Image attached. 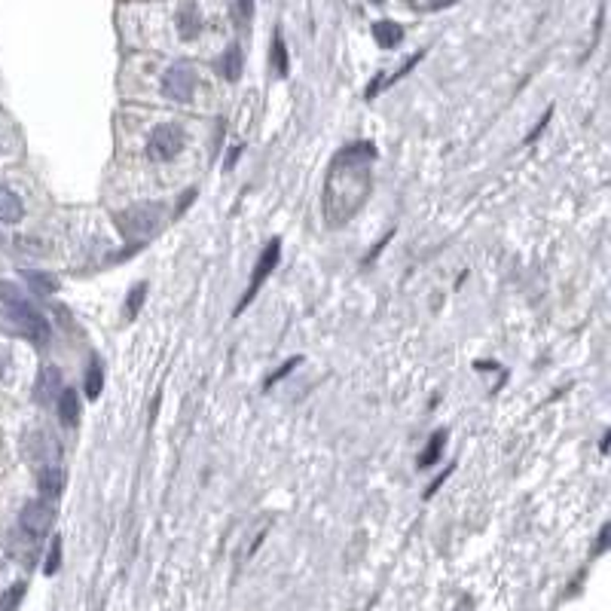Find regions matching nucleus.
<instances>
[{
  "label": "nucleus",
  "mask_w": 611,
  "mask_h": 611,
  "mask_svg": "<svg viewBox=\"0 0 611 611\" xmlns=\"http://www.w3.org/2000/svg\"><path fill=\"white\" fill-rule=\"evenodd\" d=\"M373 144H349L333 156L325 177V221L331 226H346L364 208L370 190H373Z\"/></svg>",
  "instance_id": "nucleus-1"
},
{
  "label": "nucleus",
  "mask_w": 611,
  "mask_h": 611,
  "mask_svg": "<svg viewBox=\"0 0 611 611\" xmlns=\"http://www.w3.org/2000/svg\"><path fill=\"white\" fill-rule=\"evenodd\" d=\"M10 325H16V331L22 333L25 340H31L34 346H46V342H50V325H46V318L28 303V300L10 303Z\"/></svg>",
  "instance_id": "nucleus-2"
},
{
  "label": "nucleus",
  "mask_w": 611,
  "mask_h": 611,
  "mask_svg": "<svg viewBox=\"0 0 611 611\" xmlns=\"http://www.w3.org/2000/svg\"><path fill=\"white\" fill-rule=\"evenodd\" d=\"M184 144H187V138H184V129L175 126V122H166V126H156L153 135H150L147 156L153 162H168V160H175V156L181 153Z\"/></svg>",
  "instance_id": "nucleus-3"
},
{
  "label": "nucleus",
  "mask_w": 611,
  "mask_h": 611,
  "mask_svg": "<svg viewBox=\"0 0 611 611\" xmlns=\"http://www.w3.org/2000/svg\"><path fill=\"white\" fill-rule=\"evenodd\" d=\"M278 260H281V239H272V242L260 251V260H257V266H254V272H251V285H248V291L242 294V300H239L236 315L242 312V309L248 306L254 297H257V291L266 285V278L272 276V270L278 266Z\"/></svg>",
  "instance_id": "nucleus-4"
},
{
  "label": "nucleus",
  "mask_w": 611,
  "mask_h": 611,
  "mask_svg": "<svg viewBox=\"0 0 611 611\" xmlns=\"http://www.w3.org/2000/svg\"><path fill=\"white\" fill-rule=\"evenodd\" d=\"M56 523V507L46 498H34L22 507L19 513V526H22L25 535H34V538H43L46 532Z\"/></svg>",
  "instance_id": "nucleus-5"
},
{
  "label": "nucleus",
  "mask_w": 611,
  "mask_h": 611,
  "mask_svg": "<svg viewBox=\"0 0 611 611\" xmlns=\"http://www.w3.org/2000/svg\"><path fill=\"white\" fill-rule=\"evenodd\" d=\"M193 89H196V74L190 65H175L166 71V77H162V95L171 101H190L193 98Z\"/></svg>",
  "instance_id": "nucleus-6"
},
{
  "label": "nucleus",
  "mask_w": 611,
  "mask_h": 611,
  "mask_svg": "<svg viewBox=\"0 0 611 611\" xmlns=\"http://www.w3.org/2000/svg\"><path fill=\"white\" fill-rule=\"evenodd\" d=\"M160 221H162L160 205H135L126 215H120L122 232H129V236H147V232H153L160 226Z\"/></svg>",
  "instance_id": "nucleus-7"
},
{
  "label": "nucleus",
  "mask_w": 611,
  "mask_h": 611,
  "mask_svg": "<svg viewBox=\"0 0 611 611\" xmlns=\"http://www.w3.org/2000/svg\"><path fill=\"white\" fill-rule=\"evenodd\" d=\"M61 370L59 367H43L40 370V380H37V386H34V395H37V401L40 403H50L52 397H59L61 395Z\"/></svg>",
  "instance_id": "nucleus-8"
},
{
  "label": "nucleus",
  "mask_w": 611,
  "mask_h": 611,
  "mask_svg": "<svg viewBox=\"0 0 611 611\" xmlns=\"http://www.w3.org/2000/svg\"><path fill=\"white\" fill-rule=\"evenodd\" d=\"M37 490L43 492L46 501L61 496V490H65V471H61L59 465H43V468L37 471Z\"/></svg>",
  "instance_id": "nucleus-9"
},
{
  "label": "nucleus",
  "mask_w": 611,
  "mask_h": 611,
  "mask_svg": "<svg viewBox=\"0 0 611 611\" xmlns=\"http://www.w3.org/2000/svg\"><path fill=\"white\" fill-rule=\"evenodd\" d=\"M25 217V205L16 193H10L6 187H0V221L4 223H19Z\"/></svg>",
  "instance_id": "nucleus-10"
},
{
  "label": "nucleus",
  "mask_w": 611,
  "mask_h": 611,
  "mask_svg": "<svg viewBox=\"0 0 611 611\" xmlns=\"http://www.w3.org/2000/svg\"><path fill=\"white\" fill-rule=\"evenodd\" d=\"M59 419H61V425H67V428H74V425L80 422V397H77V391L65 388L59 395Z\"/></svg>",
  "instance_id": "nucleus-11"
},
{
  "label": "nucleus",
  "mask_w": 611,
  "mask_h": 611,
  "mask_svg": "<svg viewBox=\"0 0 611 611\" xmlns=\"http://www.w3.org/2000/svg\"><path fill=\"white\" fill-rule=\"evenodd\" d=\"M373 40L382 46V50H395L397 43L403 40V28L395 22H376L373 25Z\"/></svg>",
  "instance_id": "nucleus-12"
},
{
  "label": "nucleus",
  "mask_w": 611,
  "mask_h": 611,
  "mask_svg": "<svg viewBox=\"0 0 611 611\" xmlns=\"http://www.w3.org/2000/svg\"><path fill=\"white\" fill-rule=\"evenodd\" d=\"M221 74L230 83H236V80L242 77V50H239V46H230V50H226V56L221 59Z\"/></svg>",
  "instance_id": "nucleus-13"
},
{
  "label": "nucleus",
  "mask_w": 611,
  "mask_h": 611,
  "mask_svg": "<svg viewBox=\"0 0 611 611\" xmlns=\"http://www.w3.org/2000/svg\"><path fill=\"white\" fill-rule=\"evenodd\" d=\"M443 443H446V431H435V435H431V441H428V450L419 456V468H431V465L441 458Z\"/></svg>",
  "instance_id": "nucleus-14"
},
{
  "label": "nucleus",
  "mask_w": 611,
  "mask_h": 611,
  "mask_svg": "<svg viewBox=\"0 0 611 611\" xmlns=\"http://www.w3.org/2000/svg\"><path fill=\"white\" fill-rule=\"evenodd\" d=\"M101 386H105V370H101L98 358H92V364H89V373H86V397H89V401H95V397L101 395Z\"/></svg>",
  "instance_id": "nucleus-15"
},
{
  "label": "nucleus",
  "mask_w": 611,
  "mask_h": 611,
  "mask_svg": "<svg viewBox=\"0 0 611 611\" xmlns=\"http://www.w3.org/2000/svg\"><path fill=\"white\" fill-rule=\"evenodd\" d=\"M144 297H147V285H144V281H141V285H135L132 287V291H129V306H126V318L129 321H135V318H138V312H141V306H144Z\"/></svg>",
  "instance_id": "nucleus-16"
},
{
  "label": "nucleus",
  "mask_w": 611,
  "mask_h": 611,
  "mask_svg": "<svg viewBox=\"0 0 611 611\" xmlns=\"http://www.w3.org/2000/svg\"><path fill=\"white\" fill-rule=\"evenodd\" d=\"M199 25H202V22H199L196 10L187 4V6L181 10V37H184V40H193L196 34H199Z\"/></svg>",
  "instance_id": "nucleus-17"
},
{
  "label": "nucleus",
  "mask_w": 611,
  "mask_h": 611,
  "mask_svg": "<svg viewBox=\"0 0 611 611\" xmlns=\"http://www.w3.org/2000/svg\"><path fill=\"white\" fill-rule=\"evenodd\" d=\"M22 276H25L28 285H34L37 291H43V294H52L59 287V281L52 276H46V272H22Z\"/></svg>",
  "instance_id": "nucleus-18"
},
{
  "label": "nucleus",
  "mask_w": 611,
  "mask_h": 611,
  "mask_svg": "<svg viewBox=\"0 0 611 611\" xmlns=\"http://www.w3.org/2000/svg\"><path fill=\"white\" fill-rule=\"evenodd\" d=\"M272 61H276L278 77H285V74H287V50H285V40H281V34L276 37V46H272Z\"/></svg>",
  "instance_id": "nucleus-19"
},
{
  "label": "nucleus",
  "mask_w": 611,
  "mask_h": 611,
  "mask_svg": "<svg viewBox=\"0 0 611 611\" xmlns=\"http://www.w3.org/2000/svg\"><path fill=\"white\" fill-rule=\"evenodd\" d=\"M61 568V538L56 535V538H52V551H50V556H46V568L43 572L46 575H56Z\"/></svg>",
  "instance_id": "nucleus-20"
},
{
  "label": "nucleus",
  "mask_w": 611,
  "mask_h": 611,
  "mask_svg": "<svg viewBox=\"0 0 611 611\" xmlns=\"http://www.w3.org/2000/svg\"><path fill=\"white\" fill-rule=\"evenodd\" d=\"M297 364H300V358H291V361H285V364H281V367L276 370V373H272L270 380H266V386H263V388H272V386H276L278 380H285V376L291 373V370L297 367Z\"/></svg>",
  "instance_id": "nucleus-21"
},
{
  "label": "nucleus",
  "mask_w": 611,
  "mask_h": 611,
  "mask_svg": "<svg viewBox=\"0 0 611 611\" xmlns=\"http://www.w3.org/2000/svg\"><path fill=\"white\" fill-rule=\"evenodd\" d=\"M251 10H254V0H236V12L242 22H248L251 19Z\"/></svg>",
  "instance_id": "nucleus-22"
},
{
  "label": "nucleus",
  "mask_w": 611,
  "mask_h": 611,
  "mask_svg": "<svg viewBox=\"0 0 611 611\" xmlns=\"http://www.w3.org/2000/svg\"><path fill=\"white\" fill-rule=\"evenodd\" d=\"M450 471H452V468H446V471L441 474V477H437V480H435V483H431V486H428V490H425V498H431V496H435V492H437V490H441V486H443V480H446V477H450Z\"/></svg>",
  "instance_id": "nucleus-23"
},
{
  "label": "nucleus",
  "mask_w": 611,
  "mask_h": 611,
  "mask_svg": "<svg viewBox=\"0 0 611 611\" xmlns=\"http://www.w3.org/2000/svg\"><path fill=\"white\" fill-rule=\"evenodd\" d=\"M606 544H608V526H602V532H599V553L606 551Z\"/></svg>",
  "instance_id": "nucleus-24"
},
{
  "label": "nucleus",
  "mask_w": 611,
  "mask_h": 611,
  "mask_svg": "<svg viewBox=\"0 0 611 611\" xmlns=\"http://www.w3.org/2000/svg\"><path fill=\"white\" fill-rule=\"evenodd\" d=\"M373 4H386V0H373Z\"/></svg>",
  "instance_id": "nucleus-25"
},
{
  "label": "nucleus",
  "mask_w": 611,
  "mask_h": 611,
  "mask_svg": "<svg viewBox=\"0 0 611 611\" xmlns=\"http://www.w3.org/2000/svg\"><path fill=\"white\" fill-rule=\"evenodd\" d=\"M0 245H4V236H0Z\"/></svg>",
  "instance_id": "nucleus-26"
}]
</instances>
